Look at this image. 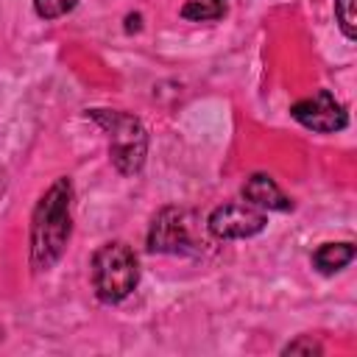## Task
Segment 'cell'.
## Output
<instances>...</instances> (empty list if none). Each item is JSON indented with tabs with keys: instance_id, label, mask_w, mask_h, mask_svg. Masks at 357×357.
<instances>
[{
	"instance_id": "10",
	"label": "cell",
	"mask_w": 357,
	"mask_h": 357,
	"mask_svg": "<svg viewBox=\"0 0 357 357\" xmlns=\"http://www.w3.org/2000/svg\"><path fill=\"white\" fill-rule=\"evenodd\" d=\"M335 20H337L346 39L357 36V31H354V0H335Z\"/></svg>"
},
{
	"instance_id": "9",
	"label": "cell",
	"mask_w": 357,
	"mask_h": 357,
	"mask_svg": "<svg viewBox=\"0 0 357 357\" xmlns=\"http://www.w3.org/2000/svg\"><path fill=\"white\" fill-rule=\"evenodd\" d=\"M226 11V0H190L181 8L184 20H195V22H206V20H218Z\"/></svg>"
},
{
	"instance_id": "8",
	"label": "cell",
	"mask_w": 357,
	"mask_h": 357,
	"mask_svg": "<svg viewBox=\"0 0 357 357\" xmlns=\"http://www.w3.org/2000/svg\"><path fill=\"white\" fill-rule=\"evenodd\" d=\"M354 259V245L351 243H326L312 254V265L321 273H335L340 268H346Z\"/></svg>"
},
{
	"instance_id": "12",
	"label": "cell",
	"mask_w": 357,
	"mask_h": 357,
	"mask_svg": "<svg viewBox=\"0 0 357 357\" xmlns=\"http://www.w3.org/2000/svg\"><path fill=\"white\" fill-rule=\"evenodd\" d=\"M321 351H324L321 343L312 340L310 335H307V337H298V340H290V343L282 349V354H321Z\"/></svg>"
},
{
	"instance_id": "4",
	"label": "cell",
	"mask_w": 357,
	"mask_h": 357,
	"mask_svg": "<svg viewBox=\"0 0 357 357\" xmlns=\"http://www.w3.org/2000/svg\"><path fill=\"white\" fill-rule=\"evenodd\" d=\"M201 240L192 234V215L178 206L162 209L148 231V251L153 254H198Z\"/></svg>"
},
{
	"instance_id": "3",
	"label": "cell",
	"mask_w": 357,
	"mask_h": 357,
	"mask_svg": "<svg viewBox=\"0 0 357 357\" xmlns=\"http://www.w3.org/2000/svg\"><path fill=\"white\" fill-rule=\"evenodd\" d=\"M89 117L109 131V153L114 167L123 176L137 173L145 165V153H148V134L142 123L134 114L109 112V109H92Z\"/></svg>"
},
{
	"instance_id": "2",
	"label": "cell",
	"mask_w": 357,
	"mask_h": 357,
	"mask_svg": "<svg viewBox=\"0 0 357 357\" xmlns=\"http://www.w3.org/2000/svg\"><path fill=\"white\" fill-rule=\"evenodd\" d=\"M139 282L137 254L126 243H106L92 259V284L103 304L123 301Z\"/></svg>"
},
{
	"instance_id": "11",
	"label": "cell",
	"mask_w": 357,
	"mask_h": 357,
	"mask_svg": "<svg viewBox=\"0 0 357 357\" xmlns=\"http://www.w3.org/2000/svg\"><path fill=\"white\" fill-rule=\"evenodd\" d=\"M78 0H33V8L42 20H56V17H64L67 11L75 8Z\"/></svg>"
},
{
	"instance_id": "6",
	"label": "cell",
	"mask_w": 357,
	"mask_h": 357,
	"mask_svg": "<svg viewBox=\"0 0 357 357\" xmlns=\"http://www.w3.org/2000/svg\"><path fill=\"white\" fill-rule=\"evenodd\" d=\"M206 226L218 240H243L265 229V215L248 201H231V204L218 206L209 215Z\"/></svg>"
},
{
	"instance_id": "1",
	"label": "cell",
	"mask_w": 357,
	"mask_h": 357,
	"mask_svg": "<svg viewBox=\"0 0 357 357\" xmlns=\"http://www.w3.org/2000/svg\"><path fill=\"white\" fill-rule=\"evenodd\" d=\"M73 231V184L59 178L36 204L31 220V265L36 271L53 268Z\"/></svg>"
},
{
	"instance_id": "7",
	"label": "cell",
	"mask_w": 357,
	"mask_h": 357,
	"mask_svg": "<svg viewBox=\"0 0 357 357\" xmlns=\"http://www.w3.org/2000/svg\"><path fill=\"white\" fill-rule=\"evenodd\" d=\"M243 198L257 206V209H276V212H287L293 209V201L276 187V181L265 173H257L251 176L245 184H243Z\"/></svg>"
},
{
	"instance_id": "5",
	"label": "cell",
	"mask_w": 357,
	"mask_h": 357,
	"mask_svg": "<svg viewBox=\"0 0 357 357\" xmlns=\"http://www.w3.org/2000/svg\"><path fill=\"white\" fill-rule=\"evenodd\" d=\"M290 114H293V120H298L304 128L318 131V134L340 131V128H346V123H349L343 103L335 100V95H332L329 89H318L315 95H310V98L293 103V106H290Z\"/></svg>"
}]
</instances>
